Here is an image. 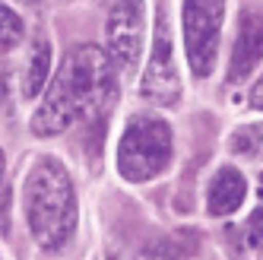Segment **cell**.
I'll use <instances>...</instances> for the list:
<instances>
[{"instance_id":"30bf717a","label":"cell","mask_w":263,"mask_h":260,"mask_svg":"<svg viewBox=\"0 0 263 260\" xmlns=\"http://www.w3.org/2000/svg\"><path fill=\"white\" fill-rule=\"evenodd\" d=\"M229 143L238 156H263V124H248L235 130Z\"/></svg>"},{"instance_id":"7c38bea8","label":"cell","mask_w":263,"mask_h":260,"mask_svg":"<svg viewBox=\"0 0 263 260\" xmlns=\"http://www.w3.org/2000/svg\"><path fill=\"white\" fill-rule=\"evenodd\" d=\"M244 241H248L251 248H260L263 245V175H260V207L248 219V226H244Z\"/></svg>"},{"instance_id":"9a60e30c","label":"cell","mask_w":263,"mask_h":260,"mask_svg":"<svg viewBox=\"0 0 263 260\" xmlns=\"http://www.w3.org/2000/svg\"><path fill=\"white\" fill-rule=\"evenodd\" d=\"M4 99H7V80L0 77V108H4Z\"/></svg>"},{"instance_id":"2e32d148","label":"cell","mask_w":263,"mask_h":260,"mask_svg":"<svg viewBox=\"0 0 263 260\" xmlns=\"http://www.w3.org/2000/svg\"><path fill=\"white\" fill-rule=\"evenodd\" d=\"M0 181H4V153H0Z\"/></svg>"},{"instance_id":"7a4b0ae2","label":"cell","mask_w":263,"mask_h":260,"mask_svg":"<svg viewBox=\"0 0 263 260\" xmlns=\"http://www.w3.org/2000/svg\"><path fill=\"white\" fill-rule=\"evenodd\" d=\"M26 216L45 251H61L77 229V191L58 159L42 156L26 175Z\"/></svg>"},{"instance_id":"3957f363","label":"cell","mask_w":263,"mask_h":260,"mask_svg":"<svg viewBox=\"0 0 263 260\" xmlns=\"http://www.w3.org/2000/svg\"><path fill=\"white\" fill-rule=\"evenodd\" d=\"M172 162V130L156 115H134L118 146V169L127 181H149Z\"/></svg>"},{"instance_id":"ba28073f","label":"cell","mask_w":263,"mask_h":260,"mask_svg":"<svg viewBox=\"0 0 263 260\" xmlns=\"http://www.w3.org/2000/svg\"><path fill=\"white\" fill-rule=\"evenodd\" d=\"M244 194H248V184H244L241 172L225 165L213 175L210 188H206V210L213 216H229L244 203Z\"/></svg>"},{"instance_id":"52a82bcc","label":"cell","mask_w":263,"mask_h":260,"mask_svg":"<svg viewBox=\"0 0 263 260\" xmlns=\"http://www.w3.org/2000/svg\"><path fill=\"white\" fill-rule=\"evenodd\" d=\"M263 58V16L244 10L238 20V35L232 45V61H229V80L244 83L254 73V67Z\"/></svg>"},{"instance_id":"4fadbf2b","label":"cell","mask_w":263,"mask_h":260,"mask_svg":"<svg viewBox=\"0 0 263 260\" xmlns=\"http://www.w3.org/2000/svg\"><path fill=\"white\" fill-rule=\"evenodd\" d=\"M251 105L263 111V77H260V80L254 83V89H251Z\"/></svg>"},{"instance_id":"5b68a950","label":"cell","mask_w":263,"mask_h":260,"mask_svg":"<svg viewBox=\"0 0 263 260\" xmlns=\"http://www.w3.org/2000/svg\"><path fill=\"white\" fill-rule=\"evenodd\" d=\"M143 0H115L108 13V58L121 73H130L143 54Z\"/></svg>"},{"instance_id":"8992f818","label":"cell","mask_w":263,"mask_h":260,"mask_svg":"<svg viewBox=\"0 0 263 260\" xmlns=\"http://www.w3.org/2000/svg\"><path fill=\"white\" fill-rule=\"evenodd\" d=\"M140 92L149 102H156V105H175L178 96H181V77H178V64H175V51H172V35H168L165 13H159L156 42H153V54H149Z\"/></svg>"},{"instance_id":"9c48e42d","label":"cell","mask_w":263,"mask_h":260,"mask_svg":"<svg viewBox=\"0 0 263 260\" xmlns=\"http://www.w3.org/2000/svg\"><path fill=\"white\" fill-rule=\"evenodd\" d=\"M48 73H51V42L39 39L32 45L29 54V64H26V77H23V96L35 99L42 92V86L48 83Z\"/></svg>"},{"instance_id":"5bb4252c","label":"cell","mask_w":263,"mask_h":260,"mask_svg":"<svg viewBox=\"0 0 263 260\" xmlns=\"http://www.w3.org/2000/svg\"><path fill=\"white\" fill-rule=\"evenodd\" d=\"M7 213H10V197L4 194V200H0V229L7 232V226H10V219H7Z\"/></svg>"},{"instance_id":"277c9868","label":"cell","mask_w":263,"mask_h":260,"mask_svg":"<svg viewBox=\"0 0 263 260\" xmlns=\"http://www.w3.org/2000/svg\"><path fill=\"white\" fill-rule=\"evenodd\" d=\"M184 51L197 77H210L216 67L225 0H184Z\"/></svg>"},{"instance_id":"6da1fadb","label":"cell","mask_w":263,"mask_h":260,"mask_svg":"<svg viewBox=\"0 0 263 260\" xmlns=\"http://www.w3.org/2000/svg\"><path fill=\"white\" fill-rule=\"evenodd\" d=\"M115 64H111L108 51H102L99 45L73 48L64 58L58 77L51 80L45 102L35 111L32 134L54 137L73 121L99 118L102 108L115 102Z\"/></svg>"},{"instance_id":"8fae6325","label":"cell","mask_w":263,"mask_h":260,"mask_svg":"<svg viewBox=\"0 0 263 260\" xmlns=\"http://www.w3.org/2000/svg\"><path fill=\"white\" fill-rule=\"evenodd\" d=\"M23 32H26L23 29V20L7 4H0V54L20 45L23 42Z\"/></svg>"}]
</instances>
